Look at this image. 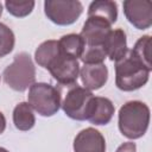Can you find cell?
<instances>
[{
    "instance_id": "18",
    "label": "cell",
    "mask_w": 152,
    "mask_h": 152,
    "mask_svg": "<svg viewBox=\"0 0 152 152\" xmlns=\"http://www.w3.org/2000/svg\"><path fill=\"white\" fill-rule=\"evenodd\" d=\"M15 43V37L13 31L5 24L0 23V58L8 55Z\"/></svg>"
},
{
    "instance_id": "1",
    "label": "cell",
    "mask_w": 152,
    "mask_h": 152,
    "mask_svg": "<svg viewBox=\"0 0 152 152\" xmlns=\"http://www.w3.org/2000/svg\"><path fill=\"white\" fill-rule=\"evenodd\" d=\"M150 72L132 51L128 50L120 61L115 62V84L124 91L137 90L147 83Z\"/></svg>"
},
{
    "instance_id": "9",
    "label": "cell",
    "mask_w": 152,
    "mask_h": 152,
    "mask_svg": "<svg viewBox=\"0 0 152 152\" xmlns=\"http://www.w3.org/2000/svg\"><path fill=\"white\" fill-rule=\"evenodd\" d=\"M110 26L102 19L88 17L80 33L84 42V48H103L107 36L112 31Z\"/></svg>"
},
{
    "instance_id": "13",
    "label": "cell",
    "mask_w": 152,
    "mask_h": 152,
    "mask_svg": "<svg viewBox=\"0 0 152 152\" xmlns=\"http://www.w3.org/2000/svg\"><path fill=\"white\" fill-rule=\"evenodd\" d=\"M103 49L107 57H109L110 61L113 62L120 61L128 51L125 31L122 28L112 30L104 40Z\"/></svg>"
},
{
    "instance_id": "6",
    "label": "cell",
    "mask_w": 152,
    "mask_h": 152,
    "mask_svg": "<svg viewBox=\"0 0 152 152\" xmlns=\"http://www.w3.org/2000/svg\"><path fill=\"white\" fill-rule=\"evenodd\" d=\"M93 97L94 95L90 90L82 88L77 86V83H75L70 86V89L66 91L61 106L66 116L72 120L83 121L87 120Z\"/></svg>"
},
{
    "instance_id": "22",
    "label": "cell",
    "mask_w": 152,
    "mask_h": 152,
    "mask_svg": "<svg viewBox=\"0 0 152 152\" xmlns=\"http://www.w3.org/2000/svg\"><path fill=\"white\" fill-rule=\"evenodd\" d=\"M6 128V119H5V115L0 112V134L5 131Z\"/></svg>"
},
{
    "instance_id": "24",
    "label": "cell",
    "mask_w": 152,
    "mask_h": 152,
    "mask_svg": "<svg viewBox=\"0 0 152 152\" xmlns=\"http://www.w3.org/2000/svg\"><path fill=\"white\" fill-rule=\"evenodd\" d=\"M1 14H2V5L0 2V17H1Z\"/></svg>"
},
{
    "instance_id": "4",
    "label": "cell",
    "mask_w": 152,
    "mask_h": 152,
    "mask_svg": "<svg viewBox=\"0 0 152 152\" xmlns=\"http://www.w3.org/2000/svg\"><path fill=\"white\" fill-rule=\"evenodd\" d=\"M27 103L42 116L55 115L61 107V93L49 83H33L28 89Z\"/></svg>"
},
{
    "instance_id": "21",
    "label": "cell",
    "mask_w": 152,
    "mask_h": 152,
    "mask_svg": "<svg viewBox=\"0 0 152 152\" xmlns=\"http://www.w3.org/2000/svg\"><path fill=\"white\" fill-rule=\"evenodd\" d=\"M115 152H137V146H135L134 142L128 141V142H125V144L120 145Z\"/></svg>"
},
{
    "instance_id": "11",
    "label": "cell",
    "mask_w": 152,
    "mask_h": 152,
    "mask_svg": "<svg viewBox=\"0 0 152 152\" xmlns=\"http://www.w3.org/2000/svg\"><path fill=\"white\" fill-rule=\"evenodd\" d=\"M82 84L88 90H97L102 88L108 80V69L103 63L84 64L80 70Z\"/></svg>"
},
{
    "instance_id": "3",
    "label": "cell",
    "mask_w": 152,
    "mask_h": 152,
    "mask_svg": "<svg viewBox=\"0 0 152 152\" xmlns=\"http://www.w3.org/2000/svg\"><path fill=\"white\" fill-rule=\"evenodd\" d=\"M2 76L5 83L15 91H25L30 88L36 80V68L30 55L17 53L13 62L5 68Z\"/></svg>"
},
{
    "instance_id": "23",
    "label": "cell",
    "mask_w": 152,
    "mask_h": 152,
    "mask_svg": "<svg viewBox=\"0 0 152 152\" xmlns=\"http://www.w3.org/2000/svg\"><path fill=\"white\" fill-rule=\"evenodd\" d=\"M0 152H10V151H7V150L4 148V147H0Z\"/></svg>"
},
{
    "instance_id": "16",
    "label": "cell",
    "mask_w": 152,
    "mask_h": 152,
    "mask_svg": "<svg viewBox=\"0 0 152 152\" xmlns=\"http://www.w3.org/2000/svg\"><path fill=\"white\" fill-rule=\"evenodd\" d=\"M58 45L63 53L76 59L82 56L84 50V42L77 33H69L61 37V39L58 40Z\"/></svg>"
},
{
    "instance_id": "14",
    "label": "cell",
    "mask_w": 152,
    "mask_h": 152,
    "mask_svg": "<svg viewBox=\"0 0 152 152\" xmlns=\"http://www.w3.org/2000/svg\"><path fill=\"white\" fill-rule=\"evenodd\" d=\"M88 17H94L114 24L118 19V6L116 2L110 0H96L93 1L88 7Z\"/></svg>"
},
{
    "instance_id": "19",
    "label": "cell",
    "mask_w": 152,
    "mask_h": 152,
    "mask_svg": "<svg viewBox=\"0 0 152 152\" xmlns=\"http://www.w3.org/2000/svg\"><path fill=\"white\" fill-rule=\"evenodd\" d=\"M34 5H36L34 1H6L5 2V6L8 13L17 18H24L32 12Z\"/></svg>"
},
{
    "instance_id": "7",
    "label": "cell",
    "mask_w": 152,
    "mask_h": 152,
    "mask_svg": "<svg viewBox=\"0 0 152 152\" xmlns=\"http://www.w3.org/2000/svg\"><path fill=\"white\" fill-rule=\"evenodd\" d=\"M44 12L53 24L65 26L74 24L83 12V6L77 0H46Z\"/></svg>"
},
{
    "instance_id": "20",
    "label": "cell",
    "mask_w": 152,
    "mask_h": 152,
    "mask_svg": "<svg viewBox=\"0 0 152 152\" xmlns=\"http://www.w3.org/2000/svg\"><path fill=\"white\" fill-rule=\"evenodd\" d=\"M107 55L103 48H84L80 58L84 64H99L103 63Z\"/></svg>"
},
{
    "instance_id": "17",
    "label": "cell",
    "mask_w": 152,
    "mask_h": 152,
    "mask_svg": "<svg viewBox=\"0 0 152 152\" xmlns=\"http://www.w3.org/2000/svg\"><path fill=\"white\" fill-rule=\"evenodd\" d=\"M132 53L151 71L152 70V63H151V37L150 36H142L140 37L137 43L134 44L133 49L131 50Z\"/></svg>"
},
{
    "instance_id": "10",
    "label": "cell",
    "mask_w": 152,
    "mask_h": 152,
    "mask_svg": "<svg viewBox=\"0 0 152 152\" xmlns=\"http://www.w3.org/2000/svg\"><path fill=\"white\" fill-rule=\"evenodd\" d=\"M75 152H106L104 137L95 128L82 129L74 139Z\"/></svg>"
},
{
    "instance_id": "12",
    "label": "cell",
    "mask_w": 152,
    "mask_h": 152,
    "mask_svg": "<svg viewBox=\"0 0 152 152\" xmlns=\"http://www.w3.org/2000/svg\"><path fill=\"white\" fill-rule=\"evenodd\" d=\"M114 112V104L109 99L102 96H94L89 107L87 120L97 126L107 125L112 120Z\"/></svg>"
},
{
    "instance_id": "2",
    "label": "cell",
    "mask_w": 152,
    "mask_h": 152,
    "mask_svg": "<svg viewBox=\"0 0 152 152\" xmlns=\"http://www.w3.org/2000/svg\"><path fill=\"white\" fill-rule=\"evenodd\" d=\"M150 124V108L141 101H128L119 110V129L128 139L141 138Z\"/></svg>"
},
{
    "instance_id": "5",
    "label": "cell",
    "mask_w": 152,
    "mask_h": 152,
    "mask_svg": "<svg viewBox=\"0 0 152 152\" xmlns=\"http://www.w3.org/2000/svg\"><path fill=\"white\" fill-rule=\"evenodd\" d=\"M44 69H48L51 76L61 86L68 87L76 83L80 74L78 61L74 57L63 53L61 49H58V51L51 57V59L46 63Z\"/></svg>"
},
{
    "instance_id": "15",
    "label": "cell",
    "mask_w": 152,
    "mask_h": 152,
    "mask_svg": "<svg viewBox=\"0 0 152 152\" xmlns=\"http://www.w3.org/2000/svg\"><path fill=\"white\" fill-rule=\"evenodd\" d=\"M13 124L19 131H30L36 124L33 109L27 102L18 103L13 109Z\"/></svg>"
},
{
    "instance_id": "8",
    "label": "cell",
    "mask_w": 152,
    "mask_h": 152,
    "mask_svg": "<svg viewBox=\"0 0 152 152\" xmlns=\"http://www.w3.org/2000/svg\"><path fill=\"white\" fill-rule=\"evenodd\" d=\"M126 19L138 30L152 25V2L150 0H126L122 4Z\"/></svg>"
}]
</instances>
